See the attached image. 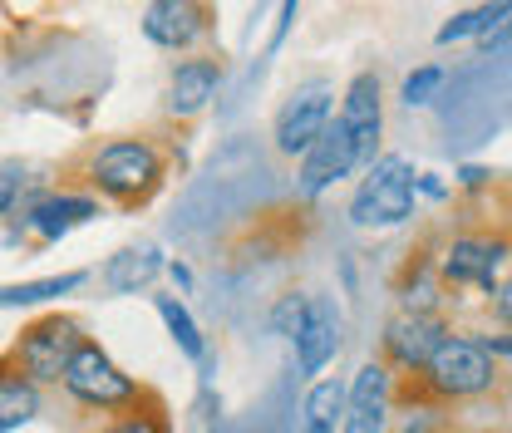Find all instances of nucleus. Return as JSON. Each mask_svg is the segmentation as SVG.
<instances>
[{"mask_svg": "<svg viewBox=\"0 0 512 433\" xmlns=\"http://www.w3.org/2000/svg\"><path fill=\"white\" fill-rule=\"evenodd\" d=\"M350 173H360V163H355V143H350V133H345L340 119H330V128L320 133L316 143H311V153L301 158L296 197H301V202H316L325 187H335L340 178H350Z\"/></svg>", "mask_w": 512, "mask_h": 433, "instance_id": "f8f14e48", "label": "nucleus"}, {"mask_svg": "<svg viewBox=\"0 0 512 433\" xmlns=\"http://www.w3.org/2000/svg\"><path fill=\"white\" fill-rule=\"evenodd\" d=\"M89 281V271H60V276H40V281H15L0 286V310H20V306H50L69 291H79Z\"/></svg>", "mask_w": 512, "mask_h": 433, "instance_id": "a211bd4d", "label": "nucleus"}, {"mask_svg": "<svg viewBox=\"0 0 512 433\" xmlns=\"http://www.w3.org/2000/svg\"><path fill=\"white\" fill-rule=\"evenodd\" d=\"M394 301L404 315H429V320H444V306L453 301L439 276V227H429L414 247L404 251L399 271H394Z\"/></svg>", "mask_w": 512, "mask_h": 433, "instance_id": "39448f33", "label": "nucleus"}, {"mask_svg": "<svg viewBox=\"0 0 512 433\" xmlns=\"http://www.w3.org/2000/svg\"><path fill=\"white\" fill-rule=\"evenodd\" d=\"M168 276L178 281V291H192V271L183 266V261H168Z\"/></svg>", "mask_w": 512, "mask_h": 433, "instance_id": "a878e982", "label": "nucleus"}, {"mask_svg": "<svg viewBox=\"0 0 512 433\" xmlns=\"http://www.w3.org/2000/svg\"><path fill=\"white\" fill-rule=\"evenodd\" d=\"M345 133H350V143H355V163H360V173L365 168H375V158H380V133H384V89H380V74H355L350 84H345V99H340V114H335Z\"/></svg>", "mask_w": 512, "mask_h": 433, "instance_id": "9b49d317", "label": "nucleus"}, {"mask_svg": "<svg viewBox=\"0 0 512 433\" xmlns=\"http://www.w3.org/2000/svg\"><path fill=\"white\" fill-rule=\"evenodd\" d=\"M153 310H158V320L168 325V335H173V345L188 355V360H207V340H202V330H197V320H192V310L178 301V296H153Z\"/></svg>", "mask_w": 512, "mask_h": 433, "instance_id": "aec40b11", "label": "nucleus"}, {"mask_svg": "<svg viewBox=\"0 0 512 433\" xmlns=\"http://www.w3.org/2000/svg\"><path fill=\"white\" fill-rule=\"evenodd\" d=\"M419 192H424V197H448V187L439 183L434 173H424V178H419Z\"/></svg>", "mask_w": 512, "mask_h": 433, "instance_id": "bb28decb", "label": "nucleus"}, {"mask_svg": "<svg viewBox=\"0 0 512 433\" xmlns=\"http://www.w3.org/2000/svg\"><path fill=\"white\" fill-rule=\"evenodd\" d=\"M306 315H311V296L306 291H286V296H276L271 301V330L281 335V340H296L301 335V325H306Z\"/></svg>", "mask_w": 512, "mask_h": 433, "instance_id": "4be33fe9", "label": "nucleus"}, {"mask_svg": "<svg viewBox=\"0 0 512 433\" xmlns=\"http://www.w3.org/2000/svg\"><path fill=\"white\" fill-rule=\"evenodd\" d=\"M104 207L89 197V192H79V187H50V192H40L20 217H15V232H20V242H35V247H55L64 242L74 227H84V222H94Z\"/></svg>", "mask_w": 512, "mask_h": 433, "instance_id": "423d86ee", "label": "nucleus"}, {"mask_svg": "<svg viewBox=\"0 0 512 433\" xmlns=\"http://www.w3.org/2000/svg\"><path fill=\"white\" fill-rule=\"evenodd\" d=\"M84 340H89V330H84V320H79L74 310H45V315H35L30 325H20V335H15L10 350H5V360L25 374L30 384L60 389L64 370H69V360H74V350H79Z\"/></svg>", "mask_w": 512, "mask_h": 433, "instance_id": "7ed1b4c3", "label": "nucleus"}, {"mask_svg": "<svg viewBox=\"0 0 512 433\" xmlns=\"http://www.w3.org/2000/svg\"><path fill=\"white\" fill-rule=\"evenodd\" d=\"M163 271H168L163 251L153 247V242H133V247H119L109 261H104L99 281H104L109 296H138V291H148Z\"/></svg>", "mask_w": 512, "mask_h": 433, "instance_id": "2eb2a0df", "label": "nucleus"}, {"mask_svg": "<svg viewBox=\"0 0 512 433\" xmlns=\"http://www.w3.org/2000/svg\"><path fill=\"white\" fill-rule=\"evenodd\" d=\"M488 315H493V325L512 330V266H508V276L498 281V291L488 296Z\"/></svg>", "mask_w": 512, "mask_h": 433, "instance_id": "393cba45", "label": "nucleus"}, {"mask_svg": "<svg viewBox=\"0 0 512 433\" xmlns=\"http://www.w3.org/2000/svg\"><path fill=\"white\" fill-rule=\"evenodd\" d=\"M483 15H488V5H478V10H458L448 25H439V45H458V40L478 35V30H483Z\"/></svg>", "mask_w": 512, "mask_h": 433, "instance_id": "b1692460", "label": "nucleus"}, {"mask_svg": "<svg viewBox=\"0 0 512 433\" xmlns=\"http://www.w3.org/2000/svg\"><path fill=\"white\" fill-rule=\"evenodd\" d=\"M64 399L74 404V409H84V414H104V419H114V414H128V409H138V404H148L158 389H148L143 379H133V374L89 335L79 350H74V360H69V370L60 379Z\"/></svg>", "mask_w": 512, "mask_h": 433, "instance_id": "f03ea898", "label": "nucleus"}, {"mask_svg": "<svg viewBox=\"0 0 512 433\" xmlns=\"http://www.w3.org/2000/svg\"><path fill=\"white\" fill-rule=\"evenodd\" d=\"M306 433H335V429H320V424H306Z\"/></svg>", "mask_w": 512, "mask_h": 433, "instance_id": "c85d7f7f", "label": "nucleus"}, {"mask_svg": "<svg viewBox=\"0 0 512 433\" xmlns=\"http://www.w3.org/2000/svg\"><path fill=\"white\" fill-rule=\"evenodd\" d=\"M89 433H173V409L163 394H153L148 404L128 409V414H114V419H99Z\"/></svg>", "mask_w": 512, "mask_h": 433, "instance_id": "6ab92c4d", "label": "nucleus"}, {"mask_svg": "<svg viewBox=\"0 0 512 433\" xmlns=\"http://www.w3.org/2000/svg\"><path fill=\"white\" fill-rule=\"evenodd\" d=\"M389 394H394V374L380 360H365L350 389H345V433H389Z\"/></svg>", "mask_w": 512, "mask_h": 433, "instance_id": "ddd939ff", "label": "nucleus"}, {"mask_svg": "<svg viewBox=\"0 0 512 433\" xmlns=\"http://www.w3.org/2000/svg\"><path fill=\"white\" fill-rule=\"evenodd\" d=\"M453 433H503V429H488V424H478V429H468V424H458Z\"/></svg>", "mask_w": 512, "mask_h": 433, "instance_id": "cd10ccee", "label": "nucleus"}, {"mask_svg": "<svg viewBox=\"0 0 512 433\" xmlns=\"http://www.w3.org/2000/svg\"><path fill=\"white\" fill-rule=\"evenodd\" d=\"M222 74H227V64H222V55H212V50L188 55V60L173 64V74H168V94H163V114H168V124H183V128L197 124V119L207 114V104L217 99Z\"/></svg>", "mask_w": 512, "mask_h": 433, "instance_id": "1a4fd4ad", "label": "nucleus"}, {"mask_svg": "<svg viewBox=\"0 0 512 433\" xmlns=\"http://www.w3.org/2000/svg\"><path fill=\"white\" fill-rule=\"evenodd\" d=\"M291 345H296L301 374H320L340 355V310H335L330 296H311V315H306V325Z\"/></svg>", "mask_w": 512, "mask_h": 433, "instance_id": "4468645a", "label": "nucleus"}, {"mask_svg": "<svg viewBox=\"0 0 512 433\" xmlns=\"http://www.w3.org/2000/svg\"><path fill=\"white\" fill-rule=\"evenodd\" d=\"M340 419H345V384L340 379H320L316 389L306 394V424L335 429Z\"/></svg>", "mask_w": 512, "mask_h": 433, "instance_id": "412c9836", "label": "nucleus"}, {"mask_svg": "<svg viewBox=\"0 0 512 433\" xmlns=\"http://www.w3.org/2000/svg\"><path fill=\"white\" fill-rule=\"evenodd\" d=\"M439 89H444V69L439 64H424V69H414L404 79V104H429Z\"/></svg>", "mask_w": 512, "mask_h": 433, "instance_id": "5701e85b", "label": "nucleus"}, {"mask_svg": "<svg viewBox=\"0 0 512 433\" xmlns=\"http://www.w3.org/2000/svg\"><path fill=\"white\" fill-rule=\"evenodd\" d=\"M40 414H45V389L30 384L25 374L0 355V433L25 429V424H35Z\"/></svg>", "mask_w": 512, "mask_h": 433, "instance_id": "dca6fc26", "label": "nucleus"}, {"mask_svg": "<svg viewBox=\"0 0 512 433\" xmlns=\"http://www.w3.org/2000/svg\"><path fill=\"white\" fill-rule=\"evenodd\" d=\"M143 35L168 50V55H202V45L212 40V5L197 0H153L143 10Z\"/></svg>", "mask_w": 512, "mask_h": 433, "instance_id": "9d476101", "label": "nucleus"}, {"mask_svg": "<svg viewBox=\"0 0 512 433\" xmlns=\"http://www.w3.org/2000/svg\"><path fill=\"white\" fill-rule=\"evenodd\" d=\"M448 335H453V325L448 320H429V315H404V310H394L389 320H384V335H380V360L389 374H419L429 360H434V350L444 345Z\"/></svg>", "mask_w": 512, "mask_h": 433, "instance_id": "6e6552de", "label": "nucleus"}, {"mask_svg": "<svg viewBox=\"0 0 512 433\" xmlns=\"http://www.w3.org/2000/svg\"><path fill=\"white\" fill-rule=\"evenodd\" d=\"M414 197H419V173L409 158L380 153L375 168H365V178L350 192V222L360 232H389L404 227L414 217Z\"/></svg>", "mask_w": 512, "mask_h": 433, "instance_id": "20e7f679", "label": "nucleus"}, {"mask_svg": "<svg viewBox=\"0 0 512 433\" xmlns=\"http://www.w3.org/2000/svg\"><path fill=\"white\" fill-rule=\"evenodd\" d=\"M330 119H335V94H330V84H320V79L316 84H301V89L276 109V124H271L276 153H281V158H306L311 143L330 128Z\"/></svg>", "mask_w": 512, "mask_h": 433, "instance_id": "0eeeda50", "label": "nucleus"}, {"mask_svg": "<svg viewBox=\"0 0 512 433\" xmlns=\"http://www.w3.org/2000/svg\"><path fill=\"white\" fill-rule=\"evenodd\" d=\"M173 138H158V133H119V138H99L89 143L64 187H79L89 192L99 207H119V212H143L173 178Z\"/></svg>", "mask_w": 512, "mask_h": 433, "instance_id": "f257e3e1", "label": "nucleus"}, {"mask_svg": "<svg viewBox=\"0 0 512 433\" xmlns=\"http://www.w3.org/2000/svg\"><path fill=\"white\" fill-rule=\"evenodd\" d=\"M50 173L30 158H0V222H15L40 192H50Z\"/></svg>", "mask_w": 512, "mask_h": 433, "instance_id": "f3484780", "label": "nucleus"}]
</instances>
